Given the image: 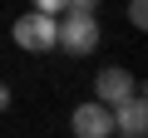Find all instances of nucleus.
Segmentation results:
<instances>
[{
  "label": "nucleus",
  "instance_id": "nucleus-8",
  "mask_svg": "<svg viewBox=\"0 0 148 138\" xmlns=\"http://www.w3.org/2000/svg\"><path fill=\"white\" fill-rule=\"evenodd\" d=\"M69 10H99V0H69Z\"/></svg>",
  "mask_w": 148,
  "mask_h": 138
},
{
  "label": "nucleus",
  "instance_id": "nucleus-3",
  "mask_svg": "<svg viewBox=\"0 0 148 138\" xmlns=\"http://www.w3.org/2000/svg\"><path fill=\"white\" fill-rule=\"evenodd\" d=\"M138 89H143V84L133 79V69H123V64H104L99 74H94V99H99V104H109V109H114L119 99L138 94Z\"/></svg>",
  "mask_w": 148,
  "mask_h": 138
},
{
  "label": "nucleus",
  "instance_id": "nucleus-2",
  "mask_svg": "<svg viewBox=\"0 0 148 138\" xmlns=\"http://www.w3.org/2000/svg\"><path fill=\"white\" fill-rule=\"evenodd\" d=\"M54 20L59 15H40V10H25L15 20V44L25 54H49L54 49Z\"/></svg>",
  "mask_w": 148,
  "mask_h": 138
},
{
  "label": "nucleus",
  "instance_id": "nucleus-9",
  "mask_svg": "<svg viewBox=\"0 0 148 138\" xmlns=\"http://www.w3.org/2000/svg\"><path fill=\"white\" fill-rule=\"evenodd\" d=\"M10 109V84H0V113Z\"/></svg>",
  "mask_w": 148,
  "mask_h": 138
},
{
  "label": "nucleus",
  "instance_id": "nucleus-4",
  "mask_svg": "<svg viewBox=\"0 0 148 138\" xmlns=\"http://www.w3.org/2000/svg\"><path fill=\"white\" fill-rule=\"evenodd\" d=\"M69 128H74V138H114V109L109 104H79L69 113Z\"/></svg>",
  "mask_w": 148,
  "mask_h": 138
},
{
  "label": "nucleus",
  "instance_id": "nucleus-7",
  "mask_svg": "<svg viewBox=\"0 0 148 138\" xmlns=\"http://www.w3.org/2000/svg\"><path fill=\"white\" fill-rule=\"evenodd\" d=\"M30 10H40V15H64V10H69V0H35Z\"/></svg>",
  "mask_w": 148,
  "mask_h": 138
},
{
  "label": "nucleus",
  "instance_id": "nucleus-10",
  "mask_svg": "<svg viewBox=\"0 0 148 138\" xmlns=\"http://www.w3.org/2000/svg\"><path fill=\"white\" fill-rule=\"evenodd\" d=\"M114 138H143V133H114Z\"/></svg>",
  "mask_w": 148,
  "mask_h": 138
},
{
  "label": "nucleus",
  "instance_id": "nucleus-6",
  "mask_svg": "<svg viewBox=\"0 0 148 138\" xmlns=\"http://www.w3.org/2000/svg\"><path fill=\"white\" fill-rule=\"evenodd\" d=\"M128 25L133 30H148V0H128Z\"/></svg>",
  "mask_w": 148,
  "mask_h": 138
},
{
  "label": "nucleus",
  "instance_id": "nucleus-1",
  "mask_svg": "<svg viewBox=\"0 0 148 138\" xmlns=\"http://www.w3.org/2000/svg\"><path fill=\"white\" fill-rule=\"evenodd\" d=\"M54 49L74 54V59H84L99 49V15L94 10H64L54 20Z\"/></svg>",
  "mask_w": 148,
  "mask_h": 138
},
{
  "label": "nucleus",
  "instance_id": "nucleus-5",
  "mask_svg": "<svg viewBox=\"0 0 148 138\" xmlns=\"http://www.w3.org/2000/svg\"><path fill=\"white\" fill-rule=\"evenodd\" d=\"M143 128H148V99L138 89V94L114 104V133H143Z\"/></svg>",
  "mask_w": 148,
  "mask_h": 138
}]
</instances>
